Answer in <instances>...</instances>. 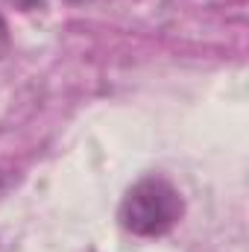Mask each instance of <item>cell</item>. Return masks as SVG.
<instances>
[{"mask_svg": "<svg viewBox=\"0 0 249 252\" xmlns=\"http://www.w3.org/2000/svg\"><path fill=\"white\" fill-rule=\"evenodd\" d=\"M185 214V199L173 182L161 176H144L124 193L118 205L121 229L135 238H161L176 229Z\"/></svg>", "mask_w": 249, "mask_h": 252, "instance_id": "1", "label": "cell"}, {"mask_svg": "<svg viewBox=\"0 0 249 252\" xmlns=\"http://www.w3.org/2000/svg\"><path fill=\"white\" fill-rule=\"evenodd\" d=\"M9 53V27H6V21H3V15H0V59Z\"/></svg>", "mask_w": 249, "mask_h": 252, "instance_id": "2", "label": "cell"}, {"mask_svg": "<svg viewBox=\"0 0 249 252\" xmlns=\"http://www.w3.org/2000/svg\"><path fill=\"white\" fill-rule=\"evenodd\" d=\"M3 190H6V179H3V176H0V193H3Z\"/></svg>", "mask_w": 249, "mask_h": 252, "instance_id": "3", "label": "cell"}]
</instances>
